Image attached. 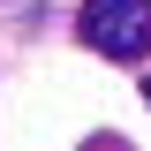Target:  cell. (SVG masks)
I'll return each instance as SVG.
<instances>
[{
	"instance_id": "cell-2",
	"label": "cell",
	"mask_w": 151,
	"mask_h": 151,
	"mask_svg": "<svg viewBox=\"0 0 151 151\" xmlns=\"http://www.w3.org/2000/svg\"><path fill=\"white\" fill-rule=\"evenodd\" d=\"M144 98H151V91H144Z\"/></svg>"
},
{
	"instance_id": "cell-1",
	"label": "cell",
	"mask_w": 151,
	"mask_h": 151,
	"mask_svg": "<svg viewBox=\"0 0 151 151\" xmlns=\"http://www.w3.org/2000/svg\"><path fill=\"white\" fill-rule=\"evenodd\" d=\"M83 45L106 60H144L151 53V0H91L83 8Z\"/></svg>"
}]
</instances>
